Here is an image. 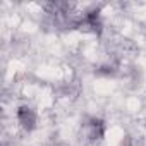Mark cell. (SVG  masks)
Returning <instances> with one entry per match:
<instances>
[{
	"mask_svg": "<svg viewBox=\"0 0 146 146\" xmlns=\"http://www.w3.org/2000/svg\"><path fill=\"white\" fill-rule=\"evenodd\" d=\"M16 117H17V122L21 124L23 129H26V131H33V129L36 127V122H38L36 112H35L31 107H28V105L19 107L17 112H16Z\"/></svg>",
	"mask_w": 146,
	"mask_h": 146,
	"instance_id": "obj_1",
	"label": "cell"
},
{
	"mask_svg": "<svg viewBox=\"0 0 146 146\" xmlns=\"http://www.w3.org/2000/svg\"><path fill=\"white\" fill-rule=\"evenodd\" d=\"M86 134L90 137V141H100L105 136V122L100 119H90L86 124Z\"/></svg>",
	"mask_w": 146,
	"mask_h": 146,
	"instance_id": "obj_2",
	"label": "cell"
},
{
	"mask_svg": "<svg viewBox=\"0 0 146 146\" xmlns=\"http://www.w3.org/2000/svg\"><path fill=\"white\" fill-rule=\"evenodd\" d=\"M98 74H103V76H112L113 74V67L112 65H102L98 69Z\"/></svg>",
	"mask_w": 146,
	"mask_h": 146,
	"instance_id": "obj_3",
	"label": "cell"
}]
</instances>
